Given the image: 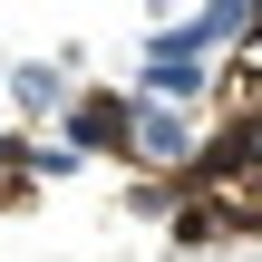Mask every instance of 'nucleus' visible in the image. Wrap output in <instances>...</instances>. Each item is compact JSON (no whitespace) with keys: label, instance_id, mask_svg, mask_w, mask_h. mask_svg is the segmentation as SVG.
Listing matches in <instances>:
<instances>
[{"label":"nucleus","instance_id":"nucleus-1","mask_svg":"<svg viewBox=\"0 0 262 262\" xmlns=\"http://www.w3.org/2000/svg\"><path fill=\"white\" fill-rule=\"evenodd\" d=\"M214 19L194 10V19H175V29H156L146 39V58H136V97L146 107H185V97H204V78H214Z\"/></svg>","mask_w":262,"mask_h":262},{"label":"nucleus","instance_id":"nucleus-2","mask_svg":"<svg viewBox=\"0 0 262 262\" xmlns=\"http://www.w3.org/2000/svg\"><path fill=\"white\" fill-rule=\"evenodd\" d=\"M58 136H68L78 165H88V156H126V97H117V88H78V97L58 107Z\"/></svg>","mask_w":262,"mask_h":262},{"label":"nucleus","instance_id":"nucleus-3","mask_svg":"<svg viewBox=\"0 0 262 262\" xmlns=\"http://www.w3.org/2000/svg\"><path fill=\"white\" fill-rule=\"evenodd\" d=\"M126 156L185 175V165H194V126H185V107H146V97H126Z\"/></svg>","mask_w":262,"mask_h":262},{"label":"nucleus","instance_id":"nucleus-4","mask_svg":"<svg viewBox=\"0 0 262 262\" xmlns=\"http://www.w3.org/2000/svg\"><path fill=\"white\" fill-rule=\"evenodd\" d=\"M78 88H68V68H49V58H29V68H10V107H29V117H58Z\"/></svg>","mask_w":262,"mask_h":262}]
</instances>
